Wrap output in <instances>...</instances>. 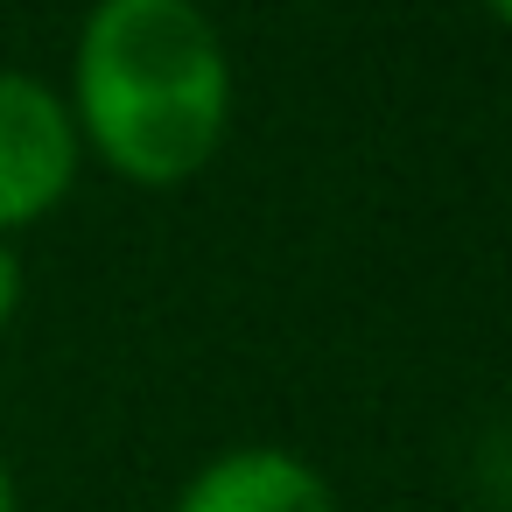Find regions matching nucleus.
<instances>
[{
  "label": "nucleus",
  "mask_w": 512,
  "mask_h": 512,
  "mask_svg": "<svg viewBox=\"0 0 512 512\" xmlns=\"http://www.w3.org/2000/svg\"><path fill=\"white\" fill-rule=\"evenodd\" d=\"M71 127L120 183L204 176L232 127V57L190 0H99L71 57Z\"/></svg>",
  "instance_id": "f257e3e1"
},
{
  "label": "nucleus",
  "mask_w": 512,
  "mask_h": 512,
  "mask_svg": "<svg viewBox=\"0 0 512 512\" xmlns=\"http://www.w3.org/2000/svg\"><path fill=\"white\" fill-rule=\"evenodd\" d=\"M78 155L71 106L29 71H0V239L43 225L71 197Z\"/></svg>",
  "instance_id": "f03ea898"
},
{
  "label": "nucleus",
  "mask_w": 512,
  "mask_h": 512,
  "mask_svg": "<svg viewBox=\"0 0 512 512\" xmlns=\"http://www.w3.org/2000/svg\"><path fill=\"white\" fill-rule=\"evenodd\" d=\"M169 512H337V491L316 463H302L295 449L274 442H239L225 456H211Z\"/></svg>",
  "instance_id": "7ed1b4c3"
},
{
  "label": "nucleus",
  "mask_w": 512,
  "mask_h": 512,
  "mask_svg": "<svg viewBox=\"0 0 512 512\" xmlns=\"http://www.w3.org/2000/svg\"><path fill=\"white\" fill-rule=\"evenodd\" d=\"M22 309V260H15V246L0 239V330H8V316Z\"/></svg>",
  "instance_id": "20e7f679"
},
{
  "label": "nucleus",
  "mask_w": 512,
  "mask_h": 512,
  "mask_svg": "<svg viewBox=\"0 0 512 512\" xmlns=\"http://www.w3.org/2000/svg\"><path fill=\"white\" fill-rule=\"evenodd\" d=\"M0 512H15V477H8V463H0Z\"/></svg>",
  "instance_id": "39448f33"
},
{
  "label": "nucleus",
  "mask_w": 512,
  "mask_h": 512,
  "mask_svg": "<svg viewBox=\"0 0 512 512\" xmlns=\"http://www.w3.org/2000/svg\"><path fill=\"white\" fill-rule=\"evenodd\" d=\"M484 8H491V22H505V29H512V0H484Z\"/></svg>",
  "instance_id": "423d86ee"
},
{
  "label": "nucleus",
  "mask_w": 512,
  "mask_h": 512,
  "mask_svg": "<svg viewBox=\"0 0 512 512\" xmlns=\"http://www.w3.org/2000/svg\"><path fill=\"white\" fill-rule=\"evenodd\" d=\"M190 8H204V15H211V8H218V0H190Z\"/></svg>",
  "instance_id": "0eeeda50"
}]
</instances>
